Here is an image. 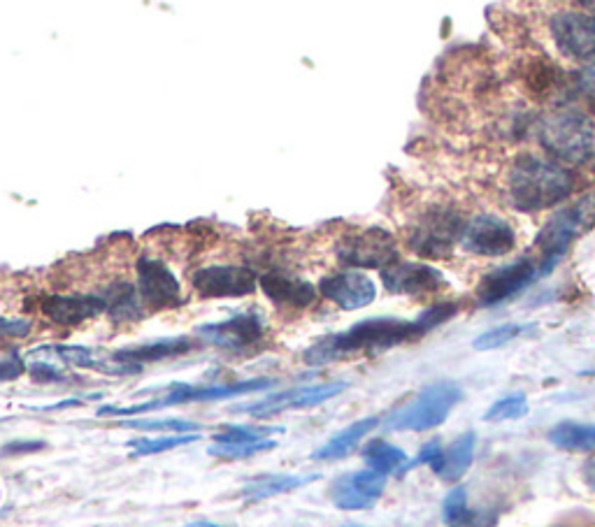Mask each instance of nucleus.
Listing matches in <instances>:
<instances>
[{
  "label": "nucleus",
  "mask_w": 595,
  "mask_h": 527,
  "mask_svg": "<svg viewBox=\"0 0 595 527\" xmlns=\"http://www.w3.org/2000/svg\"><path fill=\"white\" fill-rule=\"evenodd\" d=\"M512 205L521 212H542L556 207L575 189V177L563 165L544 158L523 156L512 165L507 179Z\"/></svg>",
  "instance_id": "obj_1"
},
{
  "label": "nucleus",
  "mask_w": 595,
  "mask_h": 527,
  "mask_svg": "<svg viewBox=\"0 0 595 527\" xmlns=\"http://www.w3.org/2000/svg\"><path fill=\"white\" fill-rule=\"evenodd\" d=\"M417 335H421L417 323L400 319H368L351 326L347 332H338V335H331L310 346L305 351V363L326 365L331 360L349 356V353L384 351Z\"/></svg>",
  "instance_id": "obj_2"
},
{
  "label": "nucleus",
  "mask_w": 595,
  "mask_h": 527,
  "mask_svg": "<svg viewBox=\"0 0 595 527\" xmlns=\"http://www.w3.org/2000/svg\"><path fill=\"white\" fill-rule=\"evenodd\" d=\"M537 137L558 161L582 165L595 156V126L582 112L563 110L549 114L537 126Z\"/></svg>",
  "instance_id": "obj_3"
},
{
  "label": "nucleus",
  "mask_w": 595,
  "mask_h": 527,
  "mask_svg": "<svg viewBox=\"0 0 595 527\" xmlns=\"http://www.w3.org/2000/svg\"><path fill=\"white\" fill-rule=\"evenodd\" d=\"M461 388L456 384H433L421 391L414 400L396 411L386 423L389 430H410V432H424V430H433L437 425H442L447 421V416L451 414V409L461 402Z\"/></svg>",
  "instance_id": "obj_4"
},
{
  "label": "nucleus",
  "mask_w": 595,
  "mask_h": 527,
  "mask_svg": "<svg viewBox=\"0 0 595 527\" xmlns=\"http://www.w3.org/2000/svg\"><path fill=\"white\" fill-rule=\"evenodd\" d=\"M275 381L272 379H252V381H238V384H217V386H186L179 384L163 397H156L152 402L133 404V407H103L98 411L100 416H131V414H147L154 409L175 407V404H189V402H217L228 400V397H238L256 391H265Z\"/></svg>",
  "instance_id": "obj_5"
},
{
  "label": "nucleus",
  "mask_w": 595,
  "mask_h": 527,
  "mask_svg": "<svg viewBox=\"0 0 595 527\" xmlns=\"http://www.w3.org/2000/svg\"><path fill=\"white\" fill-rule=\"evenodd\" d=\"M595 221V205L589 200L579 202L577 207L563 209L556 216H551L547 226L537 235L535 247L540 251V272L547 274L554 270L558 261L565 256V251L572 247L579 233L586 230Z\"/></svg>",
  "instance_id": "obj_6"
},
{
  "label": "nucleus",
  "mask_w": 595,
  "mask_h": 527,
  "mask_svg": "<svg viewBox=\"0 0 595 527\" xmlns=\"http://www.w3.org/2000/svg\"><path fill=\"white\" fill-rule=\"evenodd\" d=\"M463 221L451 209H430L414 226L410 235V249L424 258L449 256L456 240H461Z\"/></svg>",
  "instance_id": "obj_7"
},
{
  "label": "nucleus",
  "mask_w": 595,
  "mask_h": 527,
  "mask_svg": "<svg viewBox=\"0 0 595 527\" xmlns=\"http://www.w3.org/2000/svg\"><path fill=\"white\" fill-rule=\"evenodd\" d=\"M138 295L142 309L149 312H168L184 305L182 286L166 263L159 258L142 256L138 261Z\"/></svg>",
  "instance_id": "obj_8"
},
{
  "label": "nucleus",
  "mask_w": 595,
  "mask_h": 527,
  "mask_svg": "<svg viewBox=\"0 0 595 527\" xmlns=\"http://www.w3.org/2000/svg\"><path fill=\"white\" fill-rule=\"evenodd\" d=\"M338 258L344 265L363 267V270H386V267L398 263L396 240L391 233L382 228H370L363 233L344 237Z\"/></svg>",
  "instance_id": "obj_9"
},
{
  "label": "nucleus",
  "mask_w": 595,
  "mask_h": 527,
  "mask_svg": "<svg viewBox=\"0 0 595 527\" xmlns=\"http://www.w3.org/2000/svg\"><path fill=\"white\" fill-rule=\"evenodd\" d=\"M198 337L205 339L207 344L219 346V349L224 351L245 353V351H252L254 346L263 342L265 323L261 319V314L240 312L226 321L200 326Z\"/></svg>",
  "instance_id": "obj_10"
},
{
  "label": "nucleus",
  "mask_w": 595,
  "mask_h": 527,
  "mask_svg": "<svg viewBox=\"0 0 595 527\" xmlns=\"http://www.w3.org/2000/svg\"><path fill=\"white\" fill-rule=\"evenodd\" d=\"M551 35L563 56L572 61H595V17L565 10L551 19Z\"/></svg>",
  "instance_id": "obj_11"
},
{
  "label": "nucleus",
  "mask_w": 595,
  "mask_h": 527,
  "mask_svg": "<svg viewBox=\"0 0 595 527\" xmlns=\"http://www.w3.org/2000/svg\"><path fill=\"white\" fill-rule=\"evenodd\" d=\"M191 286L200 298H245L254 293L256 272L238 265L203 267L191 274Z\"/></svg>",
  "instance_id": "obj_12"
},
{
  "label": "nucleus",
  "mask_w": 595,
  "mask_h": 527,
  "mask_svg": "<svg viewBox=\"0 0 595 527\" xmlns=\"http://www.w3.org/2000/svg\"><path fill=\"white\" fill-rule=\"evenodd\" d=\"M514 244L516 235L510 223L493 214L475 216L461 233V247L475 256H505Z\"/></svg>",
  "instance_id": "obj_13"
},
{
  "label": "nucleus",
  "mask_w": 595,
  "mask_h": 527,
  "mask_svg": "<svg viewBox=\"0 0 595 527\" xmlns=\"http://www.w3.org/2000/svg\"><path fill=\"white\" fill-rule=\"evenodd\" d=\"M344 388H347V384H342V381H338V384L293 388V391L265 397V400H261V402L245 404V407H238L235 411H242V414H249L254 418H268V416L282 414V411L317 407V404L331 400V397H335V395H340Z\"/></svg>",
  "instance_id": "obj_14"
},
{
  "label": "nucleus",
  "mask_w": 595,
  "mask_h": 527,
  "mask_svg": "<svg viewBox=\"0 0 595 527\" xmlns=\"http://www.w3.org/2000/svg\"><path fill=\"white\" fill-rule=\"evenodd\" d=\"M319 291L326 300L338 305L344 312H354V309L368 307L377 298V286L368 274L349 270V272H335L321 279Z\"/></svg>",
  "instance_id": "obj_15"
},
{
  "label": "nucleus",
  "mask_w": 595,
  "mask_h": 527,
  "mask_svg": "<svg viewBox=\"0 0 595 527\" xmlns=\"http://www.w3.org/2000/svg\"><path fill=\"white\" fill-rule=\"evenodd\" d=\"M537 274H540V265H535L530 258L505 265L500 267V270H493L491 274H486V277L479 281L477 298L486 307L498 305V302H503L519 293L521 288H526Z\"/></svg>",
  "instance_id": "obj_16"
},
{
  "label": "nucleus",
  "mask_w": 595,
  "mask_h": 527,
  "mask_svg": "<svg viewBox=\"0 0 595 527\" xmlns=\"http://www.w3.org/2000/svg\"><path fill=\"white\" fill-rule=\"evenodd\" d=\"M386 476L363 469V472L344 474L333 483L331 497L333 504L344 511H361L370 509L384 493Z\"/></svg>",
  "instance_id": "obj_17"
},
{
  "label": "nucleus",
  "mask_w": 595,
  "mask_h": 527,
  "mask_svg": "<svg viewBox=\"0 0 595 527\" xmlns=\"http://www.w3.org/2000/svg\"><path fill=\"white\" fill-rule=\"evenodd\" d=\"M105 312L100 295H47L42 300V314L61 328H77Z\"/></svg>",
  "instance_id": "obj_18"
},
{
  "label": "nucleus",
  "mask_w": 595,
  "mask_h": 527,
  "mask_svg": "<svg viewBox=\"0 0 595 527\" xmlns=\"http://www.w3.org/2000/svg\"><path fill=\"white\" fill-rule=\"evenodd\" d=\"M382 281L391 293L400 295H428L444 286L442 274L421 263H393L382 270Z\"/></svg>",
  "instance_id": "obj_19"
},
{
  "label": "nucleus",
  "mask_w": 595,
  "mask_h": 527,
  "mask_svg": "<svg viewBox=\"0 0 595 527\" xmlns=\"http://www.w3.org/2000/svg\"><path fill=\"white\" fill-rule=\"evenodd\" d=\"M261 286L268 300L279 309H307L317 300V288L310 281L293 277L286 272H268L261 277Z\"/></svg>",
  "instance_id": "obj_20"
},
{
  "label": "nucleus",
  "mask_w": 595,
  "mask_h": 527,
  "mask_svg": "<svg viewBox=\"0 0 595 527\" xmlns=\"http://www.w3.org/2000/svg\"><path fill=\"white\" fill-rule=\"evenodd\" d=\"M189 351H193L191 339L175 337V339H161V342H154V344H142V346H133V349L117 351L112 356V360L114 363L133 367L135 372H140L142 363H156V360L184 356V353Z\"/></svg>",
  "instance_id": "obj_21"
},
{
  "label": "nucleus",
  "mask_w": 595,
  "mask_h": 527,
  "mask_svg": "<svg viewBox=\"0 0 595 527\" xmlns=\"http://www.w3.org/2000/svg\"><path fill=\"white\" fill-rule=\"evenodd\" d=\"M475 444L477 439L472 432L461 435L456 442H451L447 449L442 451V458L437 462L433 472L440 476L442 481H449V483L458 481L472 467V460H475Z\"/></svg>",
  "instance_id": "obj_22"
},
{
  "label": "nucleus",
  "mask_w": 595,
  "mask_h": 527,
  "mask_svg": "<svg viewBox=\"0 0 595 527\" xmlns=\"http://www.w3.org/2000/svg\"><path fill=\"white\" fill-rule=\"evenodd\" d=\"M317 474L310 476H298V474H270V476H258V479L249 481L245 488H242V497L247 502H261L270 500V497H277L282 493H291L300 486H307V483L317 481Z\"/></svg>",
  "instance_id": "obj_23"
},
{
  "label": "nucleus",
  "mask_w": 595,
  "mask_h": 527,
  "mask_svg": "<svg viewBox=\"0 0 595 527\" xmlns=\"http://www.w3.org/2000/svg\"><path fill=\"white\" fill-rule=\"evenodd\" d=\"M100 298H103L105 312L112 321L128 323V321L140 319V309H142L140 295L131 284H126V281H117V284L107 286Z\"/></svg>",
  "instance_id": "obj_24"
},
{
  "label": "nucleus",
  "mask_w": 595,
  "mask_h": 527,
  "mask_svg": "<svg viewBox=\"0 0 595 527\" xmlns=\"http://www.w3.org/2000/svg\"><path fill=\"white\" fill-rule=\"evenodd\" d=\"M549 442L561 451L595 453V423H558L549 432Z\"/></svg>",
  "instance_id": "obj_25"
},
{
  "label": "nucleus",
  "mask_w": 595,
  "mask_h": 527,
  "mask_svg": "<svg viewBox=\"0 0 595 527\" xmlns=\"http://www.w3.org/2000/svg\"><path fill=\"white\" fill-rule=\"evenodd\" d=\"M377 428V418H363V421H356L354 425H349V428H344L342 432H338L331 442L321 446L319 451H314V460H338L344 458L347 453H351L356 449L358 444H361V439Z\"/></svg>",
  "instance_id": "obj_26"
},
{
  "label": "nucleus",
  "mask_w": 595,
  "mask_h": 527,
  "mask_svg": "<svg viewBox=\"0 0 595 527\" xmlns=\"http://www.w3.org/2000/svg\"><path fill=\"white\" fill-rule=\"evenodd\" d=\"M363 458H365V465L372 472L377 474H391V472H398L400 467L405 465V451H400L398 446H393L389 442H384V439H375V442H370L368 446L363 449Z\"/></svg>",
  "instance_id": "obj_27"
},
{
  "label": "nucleus",
  "mask_w": 595,
  "mask_h": 527,
  "mask_svg": "<svg viewBox=\"0 0 595 527\" xmlns=\"http://www.w3.org/2000/svg\"><path fill=\"white\" fill-rule=\"evenodd\" d=\"M200 435H168V437H154V439H133L131 449L133 456H154V453L172 451L179 449V446L198 442Z\"/></svg>",
  "instance_id": "obj_28"
},
{
  "label": "nucleus",
  "mask_w": 595,
  "mask_h": 527,
  "mask_svg": "<svg viewBox=\"0 0 595 527\" xmlns=\"http://www.w3.org/2000/svg\"><path fill=\"white\" fill-rule=\"evenodd\" d=\"M528 414V400L523 393L507 395L503 400H498L493 407L484 414V421L489 423H500V421H514V418H521Z\"/></svg>",
  "instance_id": "obj_29"
},
{
  "label": "nucleus",
  "mask_w": 595,
  "mask_h": 527,
  "mask_svg": "<svg viewBox=\"0 0 595 527\" xmlns=\"http://www.w3.org/2000/svg\"><path fill=\"white\" fill-rule=\"evenodd\" d=\"M277 432H284V428H249V425H238V428H228L219 435H214V444H252L270 439Z\"/></svg>",
  "instance_id": "obj_30"
},
{
  "label": "nucleus",
  "mask_w": 595,
  "mask_h": 527,
  "mask_svg": "<svg viewBox=\"0 0 595 527\" xmlns=\"http://www.w3.org/2000/svg\"><path fill=\"white\" fill-rule=\"evenodd\" d=\"M523 332H526V328H523V326H514V323H507V326H498V328H491V330L482 332V335L475 339V344H472V346H475L477 351H493V349H500V346L514 342V339L521 337Z\"/></svg>",
  "instance_id": "obj_31"
},
{
  "label": "nucleus",
  "mask_w": 595,
  "mask_h": 527,
  "mask_svg": "<svg viewBox=\"0 0 595 527\" xmlns=\"http://www.w3.org/2000/svg\"><path fill=\"white\" fill-rule=\"evenodd\" d=\"M275 446L277 442H272V439H263V442H252V444H212L210 456L238 460V458L256 456V453H263V451H272Z\"/></svg>",
  "instance_id": "obj_32"
},
{
  "label": "nucleus",
  "mask_w": 595,
  "mask_h": 527,
  "mask_svg": "<svg viewBox=\"0 0 595 527\" xmlns=\"http://www.w3.org/2000/svg\"><path fill=\"white\" fill-rule=\"evenodd\" d=\"M121 425L135 430H161V432H175V435H196L200 425L182 418H163V421H124Z\"/></svg>",
  "instance_id": "obj_33"
},
{
  "label": "nucleus",
  "mask_w": 595,
  "mask_h": 527,
  "mask_svg": "<svg viewBox=\"0 0 595 527\" xmlns=\"http://www.w3.org/2000/svg\"><path fill=\"white\" fill-rule=\"evenodd\" d=\"M444 521L451 527H461L468 521V493L465 488H454L444 500Z\"/></svg>",
  "instance_id": "obj_34"
},
{
  "label": "nucleus",
  "mask_w": 595,
  "mask_h": 527,
  "mask_svg": "<svg viewBox=\"0 0 595 527\" xmlns=\"http://www.w3.org/2000/svg\"><path fill=\"white\" fill-rule=\"evenodd\" d=\"M454 314H456V305H451V302H444V305L430 307L428 312L421 314L419 319L414 321V323H417V328H419L421 332H426V330L437 328V326H440V323H444V321H449Z\"/></svg>",
  "instance_id": "obj_35"
},
{
  "label": "nucleus",
  "mask_w": 595,
  "mask_h": 527,
  "mask_svg": "<svg viewBox=\"0 0 595 527\" xmlns=\"http://www.w3.org/2000/svg\"><path fill=\"white\" fill-rule=\"evenodd\" d=\"M526 82L530 89H533L535 93H549L551 89H554L556 84V75L554 70H551V66H544V63H535L533 68H530Z\"/></svg>",
  "instance_id": "obj_36"
},
{
  "label": "nucleus",
  "mask_w": 595,
  "mask_h": 527,
  "mask_svg": "<svg viewBox=\"0 0 595 527\" xmlns=\"http://www.w3.org/2000/svg\"><path fill=\"white\" fill-rule=\"evenodd\" d=\"M33 323L24 319H0V339H19L31 335Z\"/></svg>",
  "instance_id": "obj_37"
},
{
  "label": "nucleus",
  "mask_w": 595,
  "mask_h": 527,
  "mask_svg": "<svg viewBox=\"0 0 595 527\" xmlns=\"http://www.w3.org/2000/svg\"><path fill=\"white\" fill-rule=\"evenodd\" d=\"M24 374V360H21L17 353H12L10 358H5L0 363V381H14Z\"/></svg>",
  "instance_id": "obj_38"
},
{
  "label": "nucleus",
  "mask_w": 595,
  "mask_h": 527,
  "mask_svg": "<svg viewBox=\"0 0 595 527\" xmlns=\"http://www.w3.org/2000/svg\"><path fill=\"white\" fill-rule=\"evenodd\" d=\"M442 451L444 449L440 446V442H430L424 446V449H421L419 458L414 460V465H430V469H435L437 462H440V458H442Z\"/></svg>",
  "instance_id": "obj_39"
},
{
  "label": "nucleus",
  "mask_w": 595,
  "mask_h": 527,
  "mask_svg": "<svg viewBox=\"0 0 595 527\" xmlns=\"http://www.w3.org/2000/svg\"><path fill=\"white\" fill-rule=\"evenodd\" d=\"M42 442H33V444H28V442H24V444H10V446H5L3 449V456H14V453H24V451H35V449H42Z\"/></svg>",
  "instance_id": "obj_40"
},
{
  "label": "nucleus",
  "mask_w": 595,
  "mask_h": 527,
  "mask_svg": "<svg viewBox=\"0 0 595 527\" xmlns=\"http://www.w3.org/2000/svg\"><path fill=\"white\" fill-rule=\"evenodd\" d=\"M582 479H584L586 486H589L595 493V458L586 460V465L582 467Z\"/></svg>",
  "instance_id": "obj_41"
},
{
  "label": "nucleus",
  "mask_w": 595,
  "mask_h": 527,
  "mask_svg": "<svg viewBox=\"0 0 595 527\" xmlns=\"http://www.w3.org/2000/svg\"><path fill=\"white\" fill-rule=\"evenodd\" d=\"M186 527H226V525H219V523H210V521H196V523H189Z\"/></svg>",
  "instance_id": "obj_42"
},
{
  "label": "nucleus",
  "mask_w": 595,
  "mask_h": 527,
  "mask_svg": "<svg viewBox=\"0 0 595 527\" xmlns=\"http://www.w3.org/2000/svg\"><path fill=\"white\" fill-rule=\"evenodd\" d=\"M342 527H361V525H342Z\"/></svg>",
  "instance_id": "obj_43"
},
{
  "label": "nucleus",
  "mask_w": 595,
  "mask_h": 527,
  "mask_svg": "<svg viewBox=\"0 0 595 527\" xmlns=\"http://www.w3.org/2000/svg\"><path fill=\"white\" fill-rule=\"evenodd\" d=\"M593 89H595V84H593ZM593 100H595V96H593Z\"/></svg>",
  "instance_id": "obj_44"
}]
</instances>
